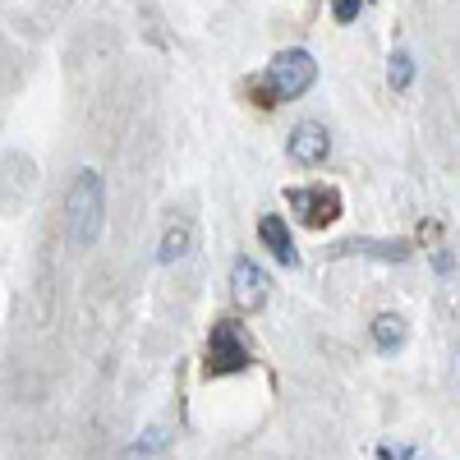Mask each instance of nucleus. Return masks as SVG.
Here are the masks:
<instances>
[{"mask_svg": "<svg viewBox=\"0 0 460 460\" xmlns=\"http://www.w3.org/2000/svg\"><path fill=\"white\" fill-rule=\"evenodd\" d=\"M286 208L309 226V230H323L341 217V194L332 184H309V189H286Z\"/></svg>", "mask_w": 460, "mask_h": 460, "instance_id": "4", "label": "nucleus"}, {"mask_svg": "<svg viewBox=\"0 0 460 460\" xmlns=\"http://www.w3.org/2000/svg\"><path fill=\"white\" fill-rule=\"evenodd\" d=\"M258 240L267 244V253H272L281 267H299V249H295V235H290L286 217H262L258 221Z\"/></svg>", "mask_w": 460, "mask_h": 460, "instance_id": "7", "label": "nucleus"}, {"mask_svg": "<svg viewBox=\"0 0 460 460\" xmlns=\"http://www.w3.org/2000/svg\"><path fill=\"white\" fill-rule=\"evenodd\" d=\"M359 10H364V0H332L336 23H355V19H359Z\"/></svg>", "mask_w": 460, "mask_h": 460, "instance_id": "13", "label": "nucleus"}, {"mask_svg": "<svg viewBox=\"0 0 460 460\" xmlns=\"http://www.w3.org/2000/svg\"><path fill=\"white\" fill-rule=\"evenodd\" d=\"M106 226V180L84 166L65 189V235L74 249H93Z\"/></svg>", "mask_w": 460, "mask_h": 460, "instance_id": "1", "label": "nucleus"}, {"mask_svg": "<svg viewBox=\"0 0 460 460\" xmlns=\"http://www.w3.org/2000/svg\"><path fill=\"white\" fill-rule=\"evenodd\" d=\"M267 295H272V277H267L253 258H235V262H230V299H235V309L258 314L267 304Z\"/></svg>", "mask_w": 460, "mask_h": 460, "instance_id": "5", "label": "nucleus"}, {"mask_svg": "<svg viewBox=\"0 0 460 460\" xmlns=\"http://www.w3.org/2000/svg\"><path fill=\"white\" fill-rule=\"evenodd\" d=\"M253 364V345L244 336V327L235 318H221L212 323V336H208V364L203 373L208 377H230V373H244Z\"/></svg>", "mask_w": 460, "mask_h": 460, "instance_id": "3", "label": "nucleus"}, {"mask_svg": "<svg viewBox=\"0 0 460 460\" xmlns=\"http://www.w3.org/2000/svg\"><path fill=\"white\" fill-rule=\"evenodd\" d=\"M189 249H194V226H189L184 217H175L166 230H162V244H157V262L162 267H171V262H180Z\"/></svg>", "mask_w": 460, "mask_h": 460, "instance_id": "8", "label": "nucleus"}, {"mask_svg": "<svg viewBox=\"0 0 460 460\" xmlns=\"http://www.w3.org/2000/svg\"><path fill=\"white\" fill-rule=\"evenodd\" d=\"M410 79H414V60H410V51H396L392 65H387V84H392L396 93H405Z\"/></svg>", "mask_w": 460, "mask_h": 460, "instance_id": "11", "label": "nucleus"}, {"mask_svg": "<svg viewBox=\"0 0 460 460\" xmlns=\"http://www.w3.org/2000/svg\"><path fill=\"white\" fill-rule=\"evenodd\" d=\"M318 79V60L304 51V47H290L281 56H272V65H267L262 84H258V97L262 106H277V102H295L314 88Z\"/></svg>", "mask_w": 460, "mask_h": 460, "instance_id": "2", "label": "nucleus"}, {"mask_svg": "<svg viewBox=\"0 0 460 460\" xmlns=\"http://www.w3.org/2000/svg\"><path fill=\"white\" fill-rule=\"evenodd\" d=\"M166 447H171V429H147V433H138V442H129L125 451H120V460H162L166 456Z\"/></svg>", "mask_w": 460, "mask_h": 460, "instance_id": "9", "label": "nucleus"}, {"mask_svg": "<svg viewBox=\"0 0 460 460\" xmlns=\"http://www.w3.org/2000/svg\"><path fill=\"white\" fill-rule=\"evenodd\" d=\"M345 253H373V258H387V262H401L405 258V244H373V240H355V244H345Z\"/></svg>", "mask_w": 460, "mask_h": 460, "instance_id": "12", "label": "nucleus"}, {"mask_svg": "<svg viewBox=\"0 0 460 460\" xmlns=\"http://www.w3.org/2000/svg\"><path fill=\"white\" fill-rule=\"evenodd\" d=\"M373 341H377V350H396V345L405 341V323H401L396 314L373 318Z\"/></svg>", "mask_w": 460, "mask_h": 460, "instance_id": "10", "label": "nucleus"}, {"mask_svg": "<svg viewBox=\"0 0 460 460\" xmlns=\"http://www.w3.org/2000/svg\"><path fill=\"white\" fill-rule=\"evenodd\" d=\"M286 152H290L295 166H323V162L332 157V134H327V125L299 120V125L290 129V138H286Z\"/></svg>", "mask_w": 460, "mask_h": 460, "instance_id": "6", "label": "nucleus"}]
</instances>
